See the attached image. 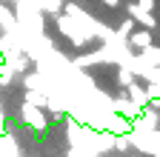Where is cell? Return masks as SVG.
<instances>
[{
	"mask_svg": "<svg viewBox=\"0 0 160 157\" xmlns=\"http://www.w3.org/2000/svg\"><path fill=\"white\" fill-rule=\"evenodd\" d=\"M20 120L26 126H32L34 131H46V117L40 111V106H32V103H23L20 106Z\"/></svg>",
	"mask_w": 160,
	"mask_h": 157,
	"instance_id": "1",
	"label": "cell"
},
{
	"mask_svg": "<svg viewBox=\"0 0 160 157\" xmlns=\"http://www.w3.org/2000/svg\"><path fill=\"white\" fill-rule=\"evenodd\" d=\"M117 80H120V86H132V83H134V77H132V71H129V69H120Z\"/></svg>",
	"mask_w": 160,
	"mask_h": 157,
	"instance_id": "6",
	"label": "cell"
},
{
	"mask_svg": "<svg viewBox=\"0 0 160 157\" xmlns=\"http://www.w3.org/2000/svg\"><path fill=\"white\" fill-rule=\"evenodd\" d=\"M103 6H109V9H117V6H120V0H103Z\"/></svg>",
	"mask_w": 160,
	"mask_h": 157,
	"instance_id": "8",
	"label": "cell"
},
{
	"mask_svg": "<svg viewBox=\"0 0 160 157\" xmlns=\"http://www.w3.org/2000/svg\"><path fill=\"white\" fill-rule=\"evenodd\" d=\"M140 6L143 9H154V0H140Z\"/></svg>",
	"mask_w": 160,
	"mask_h": 157,
	"instance_id": "9",
	"label": "cell"
},
{
	"mask_svg": "<svg viewBox=\"0 0 160 157\" xmlns=\"http://www.w3.org/2000/svg\"><path fill=\"white\" fill-rule=\"evenodd\" d=\"M129 17H132V20H140V23H143L146 29H157V20H154V17L149 14V9H143V6H137V3H132L129 6Z\"/></svg>",
	"mask_w": 160,
	"mask_h": 157,
	"instance_id": "2",
	"label": "cell"
},
{
	"mask_svg": "<svg viewBox=\"0 0 160 157\" xmlns=\"http://www.w3.org/2000/svg\"><path fill=\"white\" fill-rule=\"evenodd\" d=\"M126 94H129V100H134L140 109H146V106H149V94H146V86H137V83H132V86H126Z\"/></svg>",
	"mask_w": 160,
	"mask_h": 157,
	"instance_id": "3",
	"label": "cell"
},
{
	"mask_svg": "<svg viewBox=\"0 0 160 157\" xmlns=\"http://www.w3.org/2000/svg\"><path fill=\"white\" fill-rule=\"evenodd\" d=\"M132 26H134L132 20H123V23H120V34H126V37H129V34H132Z\"/></svg>",
	"mask_w": 160,
	"mask_h": 157,
	"instance_id": "7",
	"label": "cell"
},
{
	"mask_svg": "<svg viewBox=\"0 0 160 157\" xmlns=\"http://www.w3.org/2000/svg\"><path fill=\"white\" fill-rule=\"evenodd\" d=\"M129 46H137V49H149V46H152V29H143V32H132V34H129Z\"/></svg>",
	"mask_w": 160,
	"mask_h": 157,
	"instance_id": "4",
	"label": "cell"
},
{
	"mask_svg": "<svg viewBox=\"0 0 160 157\" xmlns=\"http://www.w3.org/2000/svg\"><path fill=\"white\" fill-rule=\"evenodd\" d=\"M14 26H17V17L6 6H0V29H3V32H14Z\"/></svg>",
	"mask_w": 160,
	"mask_h": 157,
	"instance_id": "5",
	"label": "cell"
}]
</instances>
